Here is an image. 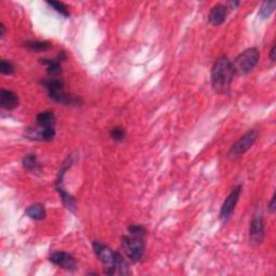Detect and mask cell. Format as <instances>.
I'll return each mask as SVG.
<instances>
[{"mask_svg": "<svg viewBox=\"0 0 276 276\" xmlns=\"http://www.w3.org/2000/svg\"><path fill=\"white\" fill-rule=\"evenodd\" d=\"M93 249L99 261L106 268V273L108 275H127L131 273L128 261L118 251H115L108 247L107 245L101 244L98 241L93 242Z\"/></svg>", "mask_w": 276, "mask_h": 276, "instance_id": "obj_1", "label": "cell"}, {"mask_svg": "<svg viewBox=\"0 0 276 276\" xmlns=\"http://www.w3.org/2000/svg\"><path fill=\"white\" fill-rule=\"evenodd\" d=\"M235 70L233 63L227 56H221L215 62L212 68V86L217 93L229 92Z\"/></svg>", "mask_w": 276, "mask_h": 276, "instance_id": "obj_2", "label": "cell"}, {"mask_svg": "<svg viewBox=\"0 0 276 276\" xmlns=\"http://www.w3.org/2000/svg\"><path fill=\"white\" fill-rule=\"evenodd\" d=\"M41 85L47 91L50 98L58 104L63 105H79L80 98L74 95H69L64 91V82L57 78H47L41 81Z\"/></svg>", "mask_w": 276, "mask_h": 276, "instance_id": "obj_3", "label": "cell"}, {"mask_svg": "<svg viewBox=\"0 0 276 276\" xmlns=\"http://www.w3.org/2000/svg\"><path fill=\"white\" fill-rule=\"evenodd\" d=\"M260 53L257 47H249L243 51L235 58L233 63V67L235 73L239 75H247L256 67L257 64L259 63Z\"/></svg>", "mask_w": 276, "mask_h": 276, "instance_id": "obj_4", "label": "cell"}, {"mask_svg": "<svg viewBox=\"0 0 276 276\" xmlns=\"http://www.w3.org/2000/svg\"><path fill=\"white\" fill-rule=\"evenodd\" d=\"M121 247L130 261L139 262L145 256L146 246L143 243V237L129 235L123 236L121 241Z\"/></svg>", "mask_w": 276, "mask_h": 276, "instance_id": "obj_5", "label": "cell"}, {"mask_svg": "<svg viewBox=\"0 0 276 276\" xmlns=\"http://www.w3.org/2000/svg\"><path fill=\"white\" fill-rule=\"evenodd\" d=\"M266 235L265 220L261 209L258 208L253 216L249 226V241L254 245H260Z\"/></svg>", "mask_w": 276, "mask_h": 276, "instance_id": "obj_6", "label": "cell"}, {"mask_svg": "<svg viewBox=\"0 0 276 276\" xmlns=\"http://www.w3.org/2000/svg\"><path fill=\"white\" fill-rule=\"evenodd\" d=\"M258 132L256 130H251L247 133L244 134L239 139L234 143L230 150V155L231 157H239V155H243L246 151L254 146V143L256 142L258 138Z\"/></svg>", "mask_w": 276, "mask_h": 276, "instance_id": "obj_7", "label": "cell"}, {"mask_svg": "<svg viewBox=\"0 0 276 276\" xmlns=\"http://www.w3.org/2000/svg\"><path fill=\"white\" fill-rule=\"evenodd\" d=\"M242 192V185H236L232 189V191L230 192V194L227 196V199L225 200L223 206H221L220 209V219L226 223L230 219L232 213L235 209L236 204L238 202L239 195H241Z\"/></svg>", "mask_w": 276, "mask_h": 276, "instance_id": "obj_8", "label": "cell"}, {"mask_svg": "<svg viewBox=\"0 0 276 276\" xmlns=\"http://www.w3.org/2000/svg\"><path fill=\"white\" fill-rule=\"evenodd\" d=\"M50 261L54 265L62 268L66 271H75L77 267V261L75 257L64 253V251H55L50 256Z\"/></svg>", "mask_w": 276, "mask_h": 276, "instance_id": "obj_9", "label": "cell"}, {"mask_svg": "<svg viewBox=\"0 0 276 276\" xmlns=\"http://www.w3.org/2000/svg\"><path fill=\"white\" fill-rule=\"evenodd\" d=\"M25 136L28 139L38 141H50L55 137V129L28 128L25 130Z\"/></svg>", "mask_w": 276, "mask_h": 276, "instance_id": "obj_10", "label": "cell"}, {"mask_svg": "<svg viewBox=\"0 0 276 276\" xmlns=\"http://www.w3.org/2000/svg\"><path fill=\"white\" fill-rule=\"evenodd\" d=\"M228 5L225 4H216L215 7L212 8L211 12H209L208 20L209 23L214 26H219L221 24H224L227 15H228Z\"/></svg>", "mask_w": 276, "mask_h": 276, "instance_id": "obj_11", "label": "cell"}, {"mask_svg": "<svg viewBox=\"0 0 276 276\" xmlns=\"http://www.w3.org/2000/svg\"><path fill=\"white\" fill-rule=\"evenodd\" d=\"M66 58L65 52H61L55 58H43L40 59L41 63L46 66L47 73L51 76H58L62 73V62Z\"/></svg>", "mask_w": 276, "mask_h": 276, "instance_id": "obj_12", "label": "cell"}, {"mask_svg": "<svg viewBox=\"0 0 276 276\" xmlns=\"http://www.w3.org/2000/svg\"><path fill=\"white\" fill-rule=\"evenodd\" d=\"M0 106L3 109L13 110L19 106V96L9 90H1L0 92Z\"/></svg>", "mask_w": 276, "mask_h": 276, "instance_id": "obj_13", "label": "cell"}, {"mask_svg": "<svg viewBox=\"0 0 276 276\" xmlns=\"http://www.w3.org/2000/svg\"><path fill=\"white\" fill-rule=\"evenodd\" d=\"M37 125L41 129H55L56 117L53 111H44L37 116Z\"/></svg>", "mask_w": 276, "mask_h": 276, "instance_id": "obj_14", "label": "cell"}, {"mask_svg": "<svg viewBox=\"0 0 276 276\" xmlns=\"http://www.w3.org/2000/svg\"><path fill=\"white\" fill-rule=\"evenodd\" d=\"M26 215L29 218H32L34 220H43L46 218V213L43 204L36 203L26 209Z\"/></svg>", "mask_w": 276, "mask_h": 276, "instance_id": "obj_15", "label": "cell"}, {"mask_svg": "<svg viewBox=\"0 0 276 276\" xmlns=\"http://www.w3.org/2000/svg\"><path fill=\"white\" fill-rule=\"evenodd\" d=\"M23 166L27 172L29 173H38L40 172L41 167L40 163L38 162L37 157L36 154H27L25 158L23 159Z\"/></svg>", "mask_w": 276, "mask_h": 276, "instance_id": "obj_16", "label": "cell"}, {"mask_svg": "<svg viewBox=\"0 0 276 276\" xmlns=\"http://www.w3.org/2000/svg\"><path fill=\"white\" fill-rule=\"evenodd\" d=\"M25 46L27 49L35 52H44L49 50L51 47V44L47 41H40V40H29L25 43Z\"/></svg>", "mask_w": 276, "mask_h": 276, "instance_id": "obj_17", "label": "cell"}, {"mask_svg": "<svg viewBox=\"0 0 276 276\" xmlns=\"http://www.w3.org/2000/svg\"><path fill=\"white\" fill-rule=\"evenodd\" d=\"M275 5H276V1H274V0H272V1L263 2L259 10V15L262 17V19H269L273 13Z\"/></svg>", "mask_w": 276, "mask_h": 276, "instance_id": "obj_18", "label": "cell"}, {"mask_svg": "<svg viewBox=\"0 0 276 276\" xmlns=\"http://www.w3.org/2000/svg\"><path fill=\"white\" fill-rule=\"evenodd\" d=\"M47 4L52 7L54 10L56 12H58L59 14L65 16V17H68L69 16V11L67 5H65L63 2H59V1H47Z\"/></svg>", "mask_w": 276, "mask_h": 276, "instance_id": "obj_19", "label": "cell"}, {"mask_svg": "<svg viewBox=\"0 0 276 276\" xmlns=\"http://www.w3.org/2000/svg\"><path fill=\"white\" fill-rule=\"evenodd\" d=\"M125 136H127V132L121 127H116L110 131V137L115 141H122Z\"/></svg>", "mask_w": 276, "mask_h": 276, "instance_id": "obj_20", "label": "cell"}, {"mask_svg": "<svg viewBox=\"0 0 276 276\" xmlns=\"http://www.w3.org/2000/svg\"><path fill=\"white\" fill-rule=\"evenodd\" d=\"M129 234L134 236H139V237H145L146 235V229L142 226L139 225H131L128 228Z\"/></svg>", "mask_w": 276, "mask_h": 276, "instance_id": "obj_21", "label": "cell"}, {"mask_svg": "<svg viewBox=\"0 0 276 276\" xmlns=\"http://www.w3.org/2000/svg\"><path fill=\"white\" fill-rule=\"evenodd\" d=\"M0 71H1L3 75H12L14 73V67L10 61L2 59V61L0 62Z\"/></svg>", "mask_w": 276, "mask_h": 276, "instance_id": "obj_22", "label": "cell"}, {"mask_svg": "<svg viewBox=\"0 0 276 276\" xmlns=\"http://www.w3.org/2000/svg\"><path fill=\"white\" fill-rule=\"evenodd\" d=\"M269 209H270V211H271V213L275 212V195L272 197V201H271V203H270V205H269Z\"/></svg>", "mask_w": 276, "mask_h": 276, "instance_id": "obj_23", "label": "cell"}, {"mask_svg": "<svg viewBox=\"0 0 276 276\" xmlns=\"http://www.w3.org/2000/svg\"><path fill=\"white\" fill-rule=\"evenodd\" d=\"M275 50H276V46H275V45H273L271 51H270V58H271L272 62L275 61Z\"/></svg>", "mask_w": 276, "mask_h": 276, "instance_id": "obj_24", "label": "cell"}, {"mask_svg": "<svg viewBox=\"0 0 276 276\" xmlns=\"http://www.w3.org/2000/svg\"><path fill=\"white\" fill-rule=\"evenodd\" d=\"M0 29H1V33H0V36H1V38H2L3 36H4V34H5V28H4L3 24H1V25H0Z\"/></svg>", "mask_w": 276, "mask_h": 276, "instance_id": "obj_25", "label": "cell"}, {"mask_svg": "<svg viewBox=\"0 0 276 276\" xmlns=\"http://www.w3.org/2000/svg\"><path fill=\"white\" fill-rule=\"evenodd\" d=\"M239 4V2L238 1H231V2H229V5H231V8H235V7H237V5Z\"/></svg>", "mask_w": 276, "mask_h": 276, "instance_id": "obj_26", "label": "cell"}]
</instances>
